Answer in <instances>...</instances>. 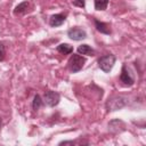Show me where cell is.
<instances>
[{
  "label": "cell",
  "mask_w": 146,
  "mask_h": 146,
  "mask_svg": "<svg viewBox=\"0 0 146 146\" xmlns=\"http://www.w3.org/2000/svg\"><path fill=\"white\" fill-rule=\"evenodd\" d=\"M128 104V98L121 95H115L111 98H108L106 103V107L108 111H117L122 107H124Z\"/></svg>",
  "instance_id": "cell-1"
},
{
  "label": "cell",
  "mask_w": 146,
  "mask_h": 146,
  "mask_svg": "<svg viewBox=\"0 0 146 146\" xmlns=\"http://www.w3.org/2000/svg\"><path fill=\"white\" fill-rule=\"evenodd\" d=\"M114 63H115V56L114 55H105L98 59V66L105 73H108L112 70V67L114 66Z\"/></svg>",
  "instance_id": "cell-2"
},
{
  "label": "cell",
  "mask_w": 146,
  "mask_h": 146,
  "mask_svg": "<svg viewBox=\"0 0 146 146\" xmlns=\"http://www.w3.org/2000/svg\"><path fill=\"white\" fill-rule=\"evenodd\" d=\"M84 63H86V59H84L82 56H80V55H74V54H73V56H72V57L70 58V60H68V66H70V70L75 73V72H79V71L83 67Z\"/></svg>",
  "instance_id": "cell-3"
},
{
  "label": "cell",
  "mask_w": 146,
  "mask_h": 146,
  "mask_svg": "<svg viewBox=\"0 0 146 146\" xmlns=\"http://www.w3.org/2000/svg\"><path fill=\"white\" fill-rule=\"evenodd\" d=\"M59 94L58 92H55V91H46L44 95H43V100L44 103L50 106V107H54L56 106L58 103H59Z\"/></svg>",
  "instance_id": "cell-4"
},
{
  "label": "cell",
  "mask_w": 146,
  "mask_h": 146,
  "mask_svg": "<svg viewBox=\"0 0 146 146\" xmlns=\"http://www.w3.org/2000/svg\"><path fill=\"white\" fill-rule=\"evenodd\" d=\"M67 35L72 40H75V41H79V40H82V39H86L87 38L86 31L82 30V29H79V27H72V29H70L68 32H67Z\"/></svg>",
  "instance_id": "cell-5"
},
{
  "label": "cell",
  "mask_w": 146,
  "mask_h": 146,
  "mask_svg": "<svg viewBox=\"0 0 146 146\" xmlns=\"http://www.w3.org/2000/svg\"><path fill=\"white\" fill-rule=\"evenodd\" d=\"M120 80H121V82H122L124 86H127V87H130V86L133 84V79H132V76L130 75V73L127 71V67H125V66L122 67L121 75H120Z\"/></svg>",
  "instance_id": "cell-6"
},
{
  "label": "cell",
  "mask_w": 146,
  "mask_h": 146,
  "mask_svg": "<svg viewBox=\"0 0 146 146\" xmlns=\"http://www.w3.org/2000/svg\"><path fill=\"white\" fill-rule=\"evenodd\" d=\"M64 22H65V15H63V14H56V15H52V16L50 17V21H49L50 25L54 26V27H56V26H60Z\"/></svg>",
  "instance_id": "cell-7"
},
{
  "label": "cell",
  "mask_w": 146,
  "mask_h": 146,
  "mask_svg": "<svg viewBox=\"0 0 146 146\" xmlns=\"http://www.w3.org/2000/svg\"><path fill=\"white\" fill-rule=\"evenodd\" d=\"M29 8H30V2H29V1L21 2V3L17 5L16 8L14 9V14H15V15H23V14L27 13Z\"/></svg>",
  "instance_id": "cell-8"
},
{
  "label": "cell",
  "mask_w": 146,
  "mask_h": 146,
  "mask_svg": "<svg viewBox=\"0 0 146 146\" xmlns=\"http://www.w3.org/2000/svg\"><path fill=\"white\" fill-rule=\"evenodd\" d=\"M95 25H96L97 31H99L100 33H104V34H110V33H111V27H110L108 24L95 19Z\"/></svg>",
  "instance_id": "cell-9"
},
{
  "label": "cell",
  "mask_w": 146,
  "mask_h": 146,
  "mask_svg": "<svg viewBox=\"0 0 146 146\" xmlns=\"http://www.w3.org/2000/svg\"><path fill=\"white\" fill-rule=\"evenodd\" d=\"M78 52H79L80 55L94 56L95 50H94V49H92L90 46H88V44H81V46H79V48H78Z\"/></svg>",
  "instance_id": "cell-10"
},
{
  "label": "cell",
  "mask_w": 146,
  "mask_h": 146,
  "mask_svg": "<svg viewBox=\"0 0 146 146\" xmlns=\"http://www.w3.org/2000/svg\"><path fill=\"white\" fill-rule=\"evenodd\" d=\"M57 50L60 52V54H64V55H67V54H71L73 51V48L72 46L67 44V43H60L58 47H57Z\"/></svg>",
  "instance_id": "cell-11"
},
{
  "label": "cell",
  "mask_w": 146,
  "mask_h": 146,
  "mask_svg": "<svg viewBox=\"0 0 146 146\" xmlns=\"http://www.w3.org/2000/svg\"><path fill=\"white\" fill-rule=\"evenodd\" d=\"M108 0H95V8L97 10H105L107 8Z\"/></svg>",
  "instance_id": "cell-12"
},
{
  "label": "cell",
  "mask_w": 146,
  "mask_h": 146,
  "mask_svg": "<svg viewBox=\"0 0 146 146\" xmlns=\"http://www.w3.org/2000/svg\"><path fill=\"white\" fill-rule=\"evenodd\" d=\"M42 105V100H41V97L39 95H35L34 96V99H33V104H32V107L34 111H38Z\"/></svg>",
  "instance_id": "cell-13"
},
{
  "label": "cell",
  "mask_w": 146,
  "mask_h": 146,
  "mask_svg": "<svg viewBox=\"0 0 146 146\" xmlns=\"http://www.w3.org/2000/svg\"><path fill=\"white\" fill-rule=\"evenodd\" d=\"M72 3L76 7H80V8H83L84 5H86V0H72Z\"/></svg>",
  "instance_id": "cell-14"
},
{
  "label": "cell",
  "mask_w": 146,
  "mask_h": 146,
  "mask_svg": "<svg viewBox=\"0 0 146 146\" xmlns=\"http://www.w3.org/2000/svg\"><path fill=\"white\" fill-rule=\"evenodd\" d=\"M5 55H6V49H5V46H3V43H1V42H0V62H1V60H3Z\"/></svg>",
  "instance_id": "cell-15"
},
{
  "label": "cell",
  "mask_w": 146,
  "mask_h": 146,
  "mask_svg": "<svg viewBox=\"0 0 146 146\" xmlns=\"http://www.w3.org/2000/svg\"><path fill=\"white\" fill-rule=\"evenodd\" d=\"M0 127H1V119H0Z\"/></svg>",
  "instance_id": "cell-16"
}]
</instances>
